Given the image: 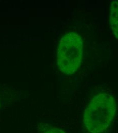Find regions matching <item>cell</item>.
Returning a JSON list of instances; mask_svg holds the SVG:
<instances>
[{
  "label": "cell",
  "mask_w": 118,
  "mask_h": 133,
  "mask_svg": "<svg viewBox=\"0 0 118 133\" xmlns=\"http://www.w3.org/2000/svg\"><path fill=\"white\" fill-rule=\"evenodd\" d=\"M116 111V103L111 95H96L84 110V122L87 130L91 133L103 132L111 124Z\"/></svg>",
  "instance_id": "cell-1"
},
{
  "label": "cell",
  "mask_w": 118,
  "mask_h": 133,
  "mask_svg": "<svg viewBox=\"0 0 118 133\" xmlns=\"http://www.w3.org/2000/svg\"><path fill=\"white\" fill-rule=\"evenodd\" d=\"M43 133H66L63 130L56 127H51L44 130Z\"/></svg>",
  "instance_id": "cell-4"
},
{
  "label": "cell",
  "mask_w": 118,
  "mask_h": 133,
  "mask_svg": "<svg viewBox=\"0 0 118 133\" xmlns=\"http://www.w3.org/2000/svg\"><path fill=\"white\" fill-rule=\"evenodd\" d=\"M83 56V41L77 33L69 32L60 39L57 50V65L66 75L75 73L81 66Z\"/></svg>",
  "instance_id": "cell-2"
},
{
  "label": "cell",
  "mask_w": 118,
  "mask_h": 133,
  "mask_svg": "<svg viewBox=\"0 0 118 133\" xmlns=\"http://www.w3.org/2000/svg\"><path fill=\"white\" fill-rule=\"evenodd\" d=\"M109 22L112 31L118 39V1H113L109 6Z\"/></svg>",
  "instance_id": "cell-3"
}]
</instances>
